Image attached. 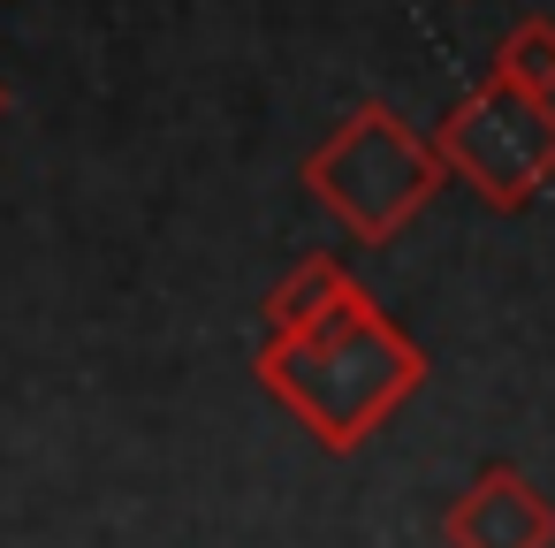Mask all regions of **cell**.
<instances>
[{
    "mask_svg": "<svg viewBox=\"0 0 555 548\" xmlns=\"http://www.w3.org/2000/svg\"><path fill=\"white\" fill-rule=\"evenodd\" d=\"M441 145H418L388 107H358L305 168L327 214H343L358 237H396L441 183Z\"/></svg>",
    "mask_w": 555,
    "mask_h": 548,
    "instance_id": "1",
    "label": "cell"
},
{
    "mask_svg": "<svg viewBox=\"0 0 555 548\" xmlns=\"http://www.w3.org/2000/svg\"><path fill=\"white\" fill-rule=\"evenodd\" d=\"M441 161L487 199V206H525L555 176V107L509 77H487L449 123H441Z\"/></svg>",
    "mask_w": 555,
    "mask_h": 548,
    "instance_id": "2",
    "label": "cell"
},
{
    "mask_svg": "<svg viewBox=\"0 0 555 548\" xmlns=\"http://www.w3.org/2000/svg\"><path fill=\"white\" fill-rule=\"evenodd\" d=\"M456 540L464 548H547L555 540V518H547V502L517 472H487L479 495L456 510Z\"/></svg>",
    "mask_w": 555,
    "mask_h": 548,
    "instance_id": "3",
    "label": "cell"
},
{
    "mask_svg": "<svg viewBox=\"0 0 555 548\" xmlns=\"http://www.w3.org/2000/svg\"><path fill=\"white\" fill-rule=\"evenodd\" d=\"M494 77H509V85H525V92H555V24L547 16H532V24H517L502 47H494Z\"/></svg>",
    "mask_w": 555,
    "mask_h": 548,
    "instance_id": "4",
    "label": "cell"
},
{
    "mask_svg": "<svg viewBox=\"0 0 555 548\" xmlns=\"http://www.w3.org/2000/svg\"><path fill=\"white\" fill-rule=\"evenodd\" d=\"M0 115H9V85H0Z\"/></svg>",
    "mask_w": 555,
    "mask_h": 548,
    "instance_id": "5",
    "label": "cell"
}]
</instances>
